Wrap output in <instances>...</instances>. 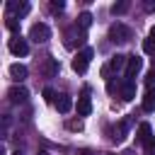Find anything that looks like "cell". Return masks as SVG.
I'll use <instances>...</instances> for the list:
<instances>
[{"instance_id": "cell-15", "label": "cell", "mask_w": 155, "mask_h": 155, "mask_svg": "<svg viewBox=\"0 0 155 155\" xmlns=\"http://www.w3.org/2000/svg\"><path fill=\"white\" fill-rule=\"evenodd\" d=\"M7 12H17V15L22 17V15L29 12V2H12V0H10V2H7Z\"/></svg>"}, {"instance_id": "cell-24", "label": "cell", "mask_w": 155, "mask_h": 155, "mask_svg": "<svg viewBox=\"0 0 155 155\" xmlns=\"http://www.w3.org/2000/svg\"><path fill=\"white\" fill-rule=\"evenodd\" d=\"M44 99H46V102H53V90H51V87L44 90Z\"/></svg>"}, {"instance_id": "cell-21", "label": "cell", "mask_w": 155, "mask_h": 155, "mask_svg": "<svg viewBox=\"0 0 155 155\" xmlns=\"http://www.w3.org/2000/svg\"><path fill=\"white\" fill-rule=\"evenodd\" d=\"M48 7H51V10H53V12H61V10H63V7H65V2H63V0H53V2H51V5H48Z\"/></svg>"}, {"instance_id": "cell-6", "label": "cell", "mask_w": 155, "mask_h": 155, "mask_svg": "<svg viewBox=\"0 0 155 155\" xmlns=\"http://www.w3.org/2000/svg\"><path fill=\"white\" fill-rule=\"evenodd\" d=\"M140 68H143V58H140V56H128V63H126V80L133 82V78L140 73Z\"/></svg>"}, {"instance_id": "cell-19", "label": "cell", "mask_w": 155, "mask_h": 155, "mask_svg": "<svg viewBox=\"0 0 155 155\" xmlns=\"http://www.w3.org/2000/svg\"><path fill=\"white\" fill-rule=\"evenodd\" d=\"M5 27H7L10 31H17V29H19V22H17V17L7 15V17H5Z\"/></svg>"}, {"instance_id": "cell-4", "label": "cell", "mask_w": 155, "mask_h": 155, "mask_svg": "<svg viewBox=\"0 0 155 155\" xmlns=\"http://www.w3.org/2000/svg\"><path fill=\"white\" fill-rule=\"evenodd\" d=\"M48 36H51V29H48L44 22H36V24H31V29H29V39H31V41H36V44H44V41H48Z\"/></svg>"}, {"instance_id": "cell-27", "label": "cell", "mask_w": 155, "mask_h": 155, "mask_svg": "<svg viewBox=\"0 0 155 155\" xmlns=\"http://www.w3.org/2000/svg\"><path fill=\"white\" fill-rule=\"evenodd\" d=\"M150 39H155V24H153V29H150Z\"/></svg>"}, {"instance_id": "cell-3", "label": "cell", "mask_w": 155, "mask_h": 155, "mask_svg": "<svg viewBox=\"0 0 155 155\" xmlns=\"http://www.w3.org/2000/svg\"><path fill=\"white\" fill-rule=\"evenodd\" d=\"M92 56H94L92 48H82V51L73 58V70H75V73H85L87 65H90V61H92Z\"/></svg>"}, {"instance_id": "cell-18", "label": "cell", "mask_w": 155, "mask_h": 155, "mask_svg": "<svg viewBox=\"0 0 155 155\" xmlns=\"http://www.w3.org/2000/svg\"><path fill=\"white\" fill-rule=\"evenodd\" d=\"M90 24H92V15H90V12H80V17H78V27L87 29Z\"/></svg>"}, {"instance_id": "cell-12", "label": "cell", "mask_w": 155, "mask_h": 155, "mask_svg": "<svg viewBox=\"0 0 155 155\" xmlns=\"http://www.w3.org/2000/svg\"><path fill=\"white\" fill-rule=\"evenodd\" d=\"M126 126H128L126 121H119V124L111 128V136H109V138H111L114 143H121V140L126 138Z\"/></svg>"}, {"instance_id": "cell-28", "label": "cell", "mask_w": 155, "mask_h": 155, "mask_svg": "<svg viewBox=\"0 0 155 155\" xmlns=\"http://www.w3.org/2000/svg\"><path fill=\"white\" fill-rule=\"evenodd\" d=\"M12 155H24V153H22V150H15V153H12Z\"/></svg>"}, {"instance_id": "cell-14", "label": "cell", "mask_w": 155, "mask_h": 155, "mask_svg": "<svg viewBox=\"0 0 155 155\" xmlns=\"http://www.w3.org/2000/svg\"><path fill=\"white\" fill-rule=\"evenodd\" d=\"M133 97H136V85L126 80V82L121 85V99H124V102H131Z\"/></svg>"}, {"instance_id": "cell-2", "label": "cell", "mask_w": 155, "mask_h": 155, "mask_svg": "<svg viewBox=\"0 0 155 155\" xmlns=\"http://www.w3.org/2000/svg\"><path fill=\"white\" fill-rule=\"evenodd\" d=\"M128 39H131V29H128L126 24L116 22V24L109 27V41H114V44H126Z\"/></svg>"}, {"instance_id": "cell-29", "label": "cell", "mask_w": 155, "mask_h": 155, "mask_svg": "<svg viewBox=\"0 0 155 155\" xmlns=\"http://www.w3.org/2000/svg\"><path fill=\"white\" fill-rule=\"evenodd\" d=\"M39 155H48V153H39Z\"/></svg>"}, {"instance_id": "cell-10", "label": "cell", "mask_w": 155, "mask_h": 155, "mask_svg": "<svg viewBox=\"0 0 155 155\" xmlns=\"http://www.w3.org/2000/svg\"><path fill=\"white\" fill-rule=\"evenodd\" d=\"M10 75H12V80L22 82V80H27L29 70H27V65H22V63H12V65H10Z\"/></svg>"}, {"instance_id": "cell-13", "label": "cell", "mask_w": 155, "mask_h": 155, "mask_svg": "<svg viewBox=\"0 0 155 155\" xmlns=\"http://www.w3.org/2000/svg\"><path fill=\"white\" fill-rule=\"evenodd\" d=\"M143 111H155V87H148L143 94Z\"/></svg>"}, {"instance_id": "cell-22", "label": "cell", "mask_w": 155, "mask_h": 155, "mask_svg": "<svg viewBox=\"0 0 155 155\" xmlns=\"http://www.w3.org/2000/svg\"><path fill=\"white\" fill-rule=\"evenodd\" d=\"M145 82H148V87H153V85H155V65H153V70L145 75Z\"/></svg>"}, {"instance_id": "cell-17", "label": "cell", "mask_w": 155, "mask_h": 155, "mask_svg": "<svg viewBox=\"0 0 155 155\" xmlns=\"http://www.w3.org/2000/svg\"><path fill=\"white\" fill-rule=\"evenodd\" d=\"M128 7H131V2H128V0L114 2V5H111V15H124V12H128Z\"/></svg>"}, {"instance_id": "cell-20", "label": "cell", "mask_w": 155, "mask_h": 155, "mask_svg": "<svg viewBox=\"0 0 155 155\" xmlns=\"http://www.w3.org/2000/svg\"><path fill=\"white\" fill-rule=\"evenodd\" d=\"M143 51H145V53H155V39L148 36V39L143 41Z\"/></svg>"}, {"instance_id": "cell-8", "label": "cell", "mask_w": 155, "mask_h": 155, "mask_svg": "<svg viewBox=\"0 0 155 155\" xmlns=\"http://www.w3.org/2000/svg\"><path fill=\"white\" fill-rule=\"evenodd\" d=\"M10 53H15V56H27L29 53V44L22 39V36H15V39H10Z\"/></svg>"}, {"instance_id": "cell-26", "label": "cell", "mask_w": 155, "mask_h": 155, "mask_svg": "<svg viewBox=\"0 0 155 155\" xmlns=\"http://www.w3.org/2000/svg\"><path fill=\"white\" fill-rule=\"evenodd\" d=\"M78 155H92V153H90V150H87V148H82V150H80V153H78Z\"/></svg>"}, {"instance_id": "cell-7", "label": "cell", "mask_w": 155, "mask_h": 155, "mask_svg": "<svg viewBox=\"0 0 155 155\" xmlns=\"http://www.w3.org/2000/svg\"><path fill=\"white\" fill-rule=\"evenodd\" d=\"M27 97H29V90H27V87H22V85H15V87H10V90H7V99H10L12 104H24V102H27Z\"/></svg>"}, {"instance_id": "cell-5", "label": "cell", "mask_w": 155, "mask_h": 155, "mask_svg": "<svg viewBox=\"0 0 155 155\" xmlns=\"http://www.w3.org/2000/svg\"><path fill=\"white\" fill-rule=\"evenodd\" d=\"M126 63H128V56L116 53V56H111V58H109V65H104V68H102V75H104V78H109V73H111V70H121Z\"/></svg>"}, {"instance_id": "cell-23", "label": "cell", "mask_w": 155, "mask_h": 155, "mask_svg": "<svg viewBox=\"0 0 155 155\" xmlns=\"http://www.w3.org/2000/svg\"><path fill=\"white\" fill-rule=\"evenodd\" d=\"M143 10L145 12H155V0H145L143 2Z\"/></svg>"}, {"instance_id": "cell-11", "label": "cell", "mask_w": 155, "mask_h": 155, "mask_svg": "<svg viewBox=\"0 0 155 155\" xmlns=\"http://www.w3.org/2000/svg\"><path fill=\"white\" fill-rule=\"evenodd\" d=\"M56 107H58L61 114H68V111L73 109V97H70V94H58V97H56Z\"/></svg>"}, {"instance_id": "cell-1", "label": "cell", "mask_w": 155, "mask_h": 155, "mask_svg": "<svg viewBox=\"0 0 155 155\" xmlns=\"http://www.w3.org/2000/svg\"><path fill=\"white\" fill-rule=\"evenodd\" d=\"M138 143L145 148V153H155V136L150 124H140L138 126Z\"/></svg>"}, {"instance_id": "cell-9", "label": "cell", "mask_w": 155, "mask_h": 155, "mask_svg": "<svg viewBox=\"0 0 155 155\" xmlns=\"http://www.w3.org/2000/svg\"><path fill=\"white\" fill-rule=\"evenodd\" d=\"M92 111V102H90V90H85L78 97V116H90Z\"/></svg>"}, {"instance_id": "cell-25", "label": "cell", "mask_w": 155, "mask_h": 155, "mask_svg": "<svg viewBox=\"0 0 155 155\" xmlns=\"http://www.w3.org/2000/svg\"><path fill=\"white\" fill-rule=\"evenodd\" d=\"M68 128H73V131H80V128H82V124H80V121H68Z\"/></svg>"}, {"instance_id": "cell-16", "label": "cell", "mask_w": 155, "mask_h": 155, "mask_svg": "<svg viewBox=\"0 0 155 155\" xmlns=\"http://www.w3.org/2000/svg\"><path fill=\"white\" fill-rule=\"evenodd\" d=\"M56 73H58V61H56V58H46L44 75H46V78H51V75H56Z\"/></svg>"}]
</instances>
